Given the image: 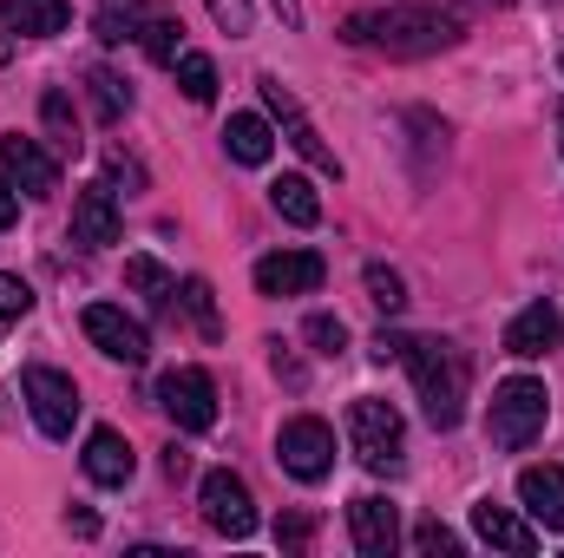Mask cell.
Masks as SVG:
<instances>
[{"label": "cell", "instance_id": "obj_15", "mask_svg": "<svg viewBox=\"0 0 564 558\" xmlns=\"http://www.w3.org/2000/svg\"><path fill=\"white\" fill-rule=\"evenodd\" d=\"M73 244H86V250L119 244V197H112V184H86L73 197Z\"/></svg>", "mask_w": 564, "mask_h": 558}, {"label": "cell", "instance_id": "obj_27", "mask_svg": "<svg viewBox=\"0 0 564 558\" xmlns=\"http://www.w3.org/2000/svg\"><path fill=\"white\" fill-rule=\"evenodd\" d=\"M184 26L177 20H144V53L158 60V66H177V53H184V40H177Z\"/></svg>", "mask_w": 564, "mask_h": 558}, {"label": "cell", "instance_id": "obj_8", "mask_svg": "<svg viewBox=\"0 0 564 558\" xmlns=\"http://www.w3.org/2000/svg\"><path fill=\"white\" fill-rule=\"evenodd\" d=\"M204 519H210V533H224V539H250V533H257L250 486H243L230 466H210V473H204Z\"/></svg>", "mask_w": 564, "mask_h": 558}, {"label": "cell", "instance_id": "obj_24", "mask_svg": "<svg viewBox=\"0 0 564 558\" xmlns=\"http://www.w3.org/2000/svg\"><path fill=\"white\" fill-rule=\"evenodd\" d=\"M86 86H93V106H99V119H126V112H132V86H126L119 73L93 66V73H86Z\"/></svg>", "mask_w": 564, "mask_h": 558}, {"label": "cell", "instance_id": "obj_21", "mask_svg": "<svg viewBox=\"0 0 564 558\" xmlns=\"http://www.w3.org/2000/svg\"><path fill=\"white\" fill-rule=\"evenodd\" d=\"M224 151H230L237 164H270L276 139H270V126H263L257 112H237V119L224 126Z\"/></svg>", "mask_w": 564, "mask_h": 558}, {"label": "cell", "instance_id": "obj_38", "mask_svg": "<svg viewBox=\"0 0 564 558\" xmlns=\"http://www.w3.org/2000/svg\"><path fill=\"white\" fill-rule=\"evenodd\" d=\"M492 7H506V0H492Z\"/></svg>", "mask_w": 564, "mask_h": 558}, {"label": "cell", "instance_id": "obj_2", "mask_svg": "<svg viewBox=\"0 0 564 558\" xmlns=\"http://www.w3.org/2000/svg\"><path fill=\"white\" fill-rule=\"evenodd\" d=\"M401 355H408V368H414V388H421V408L426 420L446 433V427H459L466 415V355L453 348V342H401Z\"/></svg>", "mask_w": 564, "mask_h": 558}, {"label": "cell", "instance_id": "obj_12", "mask_svg": "<svg viewBox=\"0 0 564 558\" xmlns=\"http://www.w3.org/2000/svg\"><path fill=\"white\" fill-rule=\"evenodd\" d=\"M348 533H355V552L361 558H388L401 546V513L381 500V493H361L348 506Z\"/></svg>", "mask_w": 564, "mask_h": 558}, {"label": "cell", "instance_id": "obj_14", "mask_svg": "<svg viewBox=\"0 0 564 558\" xmlns=\"http://www.w3.org/2000/svg\"><path fill=\"white\" fill-rule=\"evenodd\" d=\"M322 277H328V264L315 250H276V257L257 264V289L263 296H308V289H322Z\"/></svg>", "mask_w": 564, "mask_h": 558}, {"label": "cell", "instance_id": "obj_29", "mask_svg": "<svg viewBox=\"0 0 564 558\" xmlns=\"http://www.w3.org/2000/svg\"><path fill=\"white\" fill-rule=\"evenodd\" d=\"M308 342H315V355H341L348 348V322L341 315H308Z\"/></svg>", "mask_w": 564, "mask_h": 558}, {"label": "cell", "instance_id": "obj_25", "mask_svg": "<svg viewBox=\"0 0 564 558\" xmlns=\"http://www.w3.org/2000/svg\"><path fill=\"white\" fill-rule=\"evenodd\" d=\"M126 282L139 289L151 309H164V302H171V277H164V264H151V257H132V264H126Z\"/></svg>", "mask_w": 564, "mask_h": 558}, {"label": "cell", "instance_id": "obj_5", "mask_svg": "<svg viewBox=\"0 0 564 558\" xmlns=\"http://www.w3.org/2000/svg\"><path fill=\"white\" fill-rule=\"evenodd\" d=\"M276 460H282V473H295L302 486L328 480V473H335V427H328V420H315V415L282 420V433H276Z\"/></svg>", "mask_w": 564, "mask_h": 558}, {"label": "cell", "instance_id": "obj_11", "mask_svg": "<svg viewBox=\"0 0 564 558\" xmlns=\"http://www.w3.org/2000/svg\"><path fill=\"white\" fill-rule=\"evenodd\" d=\"M0 171L13 178V191H26V197H53L59 191V164H53V151L40 139H0Z\"/></svg>", "mask_w": 564, "mask_h": 558}, {"label": "cell", "instance_id": "obj_26", "mask_svg": "<svg viewBox=\"0 0 564 558\" xmlns=\"http://www.w3.org/2000/svg\"><path fill=\"white\" fill-rule=\"evenodd\" d=\"M368 296H375V309H388V315L408 309V282L394 277L388 264H368Z\"/></svg>", "mask_w": 564, "mask_h": 558}, {"label": "cell", "instance_id": "obj_17", "mask_svg": "<svg viewBox=\"0 0 564 558\" xmlns=\"http://www.w3.org/2000/svg\"><path fill=\"white\" fill-rule=\"evenodd\" d=\"M519 506L545 533H564V466H525L519 473Z\"/></svg>", "mask_w": 564, "mask_h": 558}, {"label": "cell", "instance_id": "obj_22", "mask_svg": "<svg viewBox=\"0 0 564 558\" xmlns=\"http://www.w3.org/2000/svg\"><path fill=\"white\" fill-rule=\"evenodd\" d=\"M93 33H99L106 46L144 40V0H99V13H93Z\"/></svg>", "mask_w": 564, "mask_h": 558}, {"label": "cell", "instance_id": "obj_35", "mask_svg": "<svg viewBox=\"0 0 564 558\" xmlns=\"http://www.w3.org/2000/svg\"><path fill=\"white\" fill-rule=\"evenodd\" d=\"M13 217H20V191H13V178L0 171V230H7Z\"/></svg>", "mask_w": 564, "mask_h": 558}, {"label": "cell", "instance_id": "obj_31", "mask_svg": "<svg viewBox=\"0 0 564 558\" xmlns=\"http://www.w3.org/2000/svg\"><path fill=\"white\" fill-rule=\"evenodd\" d=\"M204 7H210V20H217L230 40H243V33H250V20H257V13H250V0H204Z\"/></svg>", "mask_w": 564, "mask_h": 558}, {"label": "cell", "instance_id": "obj_9", "mask_svg": "<svg viewBox=\"0 0 564 558\" xmlns=\"http://www.w3.org/2000/svg\"><path fill=\"white\" fill-rule=\"evenodd\" d=\"M86 335H93L99 355H112V362H126V368H139L144 355H151L144 322H132L119 302H93V309H86Z\"/></svg>", "mask_w": 564, "mask_h": 558}, {"label": "cell", "instance_id": "obj_18", "mask_svg": "<svg viewBox=\"0 0 564 558\" xmlns=\"http://www.w3.org/2000/svg\"><path fill=\"white\" fill-rule=\"evenodd\" d=\"M132 447H126V433H112V427H93L86 433V480H99V486H126L132 480Z\"/></svg>", "mask_w": 564, "mask_h": 558}, {"label": "cell", "instance_id": "obj_7", "mask_svg": "<svg viewBox=\"0 0 564 558\" xmlns=\"http://www.w3.org/2000/svg\"><path fill=\"white\" fill-rule=\"evenodd\" d=\"M158 408L177 420L184 433H204V427H217V382L204 368H171L158 382Z\"/></svg>", "mask_w": 564, "mask_h": 558}, {"label": "cell", "instance_id": "obj_32", "mask_svg": "<svg viewBox=\"0 0 564 558\" xmlns=\"http://www.w3.org/2000/svg\"><path fill=\"white\" fill-rule=\"evenodd\" d=\"M26 309H33V289H26L20 277H7V270H0V322H20Z\"/></svg>", "mask_w": 564, "mask_h": 558}, {"label": "cell", "instance_id": "obj_16", "mask_svg": "<svg viewBox=\"0 0 564 558\" xmlns=\"http://www.w3.org/2000/svg\"><path fill=\"white\" fill-rule=\"evenodd\" d=\"M473 533H479L486 546L512 552V558H532V552H539V533H532L512 506H492V500H479V506H473Z\"/></svg>", "mask_w": 564, "mask_h": 558}, {"label": "cell", "instance_id": "obj_10", "mask_svg": "<svg viewBox=\"0 0 564 558\" xmlns=\"http://www.w3.org/2000/svg\"><path fill=\"white\" fill-rule=\"evenodd\" d=\"M263 99H270V112L282 119V132H289V144H295V151H302V158H308L315 171H328V178H341V158H335V151L322 144V132L308 126V112L295 106V93H289L282 79H263Z\"/></svg>", "mask_w": 564, "mask_h": 558}, {"label": "cell", "instance_id": "obj_13", "mask_svg": "<svg viewBox=\"0 0 564 558\" xmlns=\"http://www.w3.org/2000/svg\"><path fill=\"white\" fill-rule=\"evenodd\" d=\"M558 335H564L558 309L539 296V302H525V309L506 322V355H519V362H539V355H552V348H558Z\"/></svg>", "mask_w": 564, "mask_h": 558}, {"label": "cell", "instance_id": "obj_36", "mask_svg": "<svg viewBox=\"0 0 564 558\" xmlns=\"http://www.w3.org/2000/svg\"><path fill=\"white\" fill-rule=\"evenodd\" d=\"M66 526H73V533H79V539H93V533H99V519H93V513H86V506H79V513H66Z\"/></svg>", "mask_w": 564, "mask_h": 558}, {"label": "cell", "instance_id": "obj_39", "mask_svg": "<svg viewBox=\"0 0 564 558\" xmlns=\"http://www.w3.org/2000/svg\"><path fill=\"white\" fill-rule=\"evenodd\" d=\"M558 119H564V112H558Z\"/></svg>", "mask_w": 564, "mask_h": 558}, {"label": "cell", "instance_id": "obj_4", "mask_svg": "<svg viewBox=\"0 0 564 558\" xmlns=\"http://www.w3.org/2000/svg\"><path fill=\"white\" fill-rule=\"evenodd\" d=\"M348 447H355V460H361L368 473H401V453H408V427H401V415H394L388 401L361 395V401L348 408Z\"/></svg>", "mask_w": 564, "mask_h": 558}, {"label": "cell", "instance_id": "obj_37", "mask_svg": "<svg viewBox=\"0 0 564 558\" xmlns=\"http://www.w3.org/2000/svg\"><path fill=\"white\" fill-rule=\"evenodd\" d=\"M276 13H282V26H302V0H276Z\"/></svg>", "mask_w": 564, "mask_h": 558}, {"label": "cell", "instance_id": "obj_23", "mask_svg": "<svg viewBox=\"0 0 564 558\" xmlns=\"http://www.w3.org/2000/svg\"><path fill=\"white\" fill-rule=\"evenodd\" d=\"M177 86H184L191 106H210L217 99V66L204 53H177Z\"/></svg>", "mask_w": 564, "mask_h": 558}, {"label": "cell", "instance_id": "obj_6", "mask_svg": "<svg viewBox=\"0 0 564 558\" xmlns=\"http://www.w3.org/2000/svg\"><path fill=\"white\" fill-rule=\"evenodd\" d=\"M20 395H26V408H33V420H40L46 440H66V433H73V420H79V388H73V375H59V368H26V375H20Z\"/></svg>", "mask_w": 564, "mask_h": 558}, {"label": "cell", "instance_id": "obj_28", "mask_svg": "<svg viewBox=\"0 0 564 558\" xmlns=\"http://www.w3.org/2000/svg\"><path fill=\"white\" fill-rule=\"evenodd\" d=\"M40 112H46V132H53V139L66 144V151H79V126H73V106H66V93H59V86L40 99Z\"/></svg>", "mask_w": 564, "mask_h": 558}, {"label": "cell", "instance_id": "obj_30", "mask_svg": "<svg viewBox=\"0 0 564 558\" xmlns=\"http://www.w3.org/2000/svg\"><path fill=\"white\" fill-rule=\"evenodd\" d=\"M184 309H191V322H197L204 335H217V302H210V282L204 277L184 282Z\"/></svg>", "mask_w": 564, "mask_h": 558}, {"label": "cell", "instance_id": "obj_19", "mask_svg": "<svg viewBox=\"0 0 564 558\" xmlns=\"http://www.w3.org/2000/svg\"><path fill=\"white\" fill-rule=\"evenodd\" d=\"M0 20L13 33H26V40H53V33H66L73 7L66 0H0Z\"/></svg>", "mask_w": 564, "mask_h": 558}, {"label": "cell", "instance_id": "obj_1", "mask_svg": "<svg viewBox=\"0 0 564 558\" xmlns=\"http://www.w3.org/2000/svg\"><path fill=\"white\" fill-rule=\"evenodd\" d=\"M459 33H466V13H459L453 0H408V7H388V13H375V20H355V26H348V40H375V46H388L394 60L440 53V46H453Z\"/></svg>", "mask_w": 564, "mask_h": 558}, {"label": "cell", "instance_id": "obj_34", "mask_svg": "<svg viewBox=\"0 0 564 558\" xmlns=\"http://www.w3.org/2000/svg\"><path fill=\"white\" fill-rule=\"evenodd\" d=\"M276 546H289V552H295V546H308V519H302V513L276 519Z\"/></svg>", "mask_w": 564, "mask_h": 558}, {"label": "cell", "instance_id": "obj_33", "mask_svg": "<svg viewBox=\"0 0 564 558\" xmlns=\"http://www.w3.org/2000/svg\"><path fill=\"white\" fill-rule=\"evenodd\" d=\"M414 546H421V552H459V539H453L440 519H426L421 533H414Z\"/></svg>", "mask_w": 564, "mask_h": 558}, {"label": "cell", "instance_id": "obj_3", "mask_svg": "<svg viewBox=\"0 0 564 558\" xmlns=\"http://www.w3.org/2000/svg\"><path fill=\"white\" fill-rule=\"evenodd\" d=\"M545 420H552V395H545V382L512 375V382H499V388H492L486 433H492V447H499V453H525V447L545 433Z\"/></svg>", "mask_w": 564, "mask_h": 558}, {"label": "cell", "instance_id": "obj_20", "mask_svg": "<svg viewBox=\"0 0 564 558\" xmlns=\"http://www.w3.org/2000/svg\"><path fill=\"white\" fill-rule=\"evenodd\" d=\"M270 204H276L282 224H295V230H315V224H322V197H315L308 178H276V184H270Z\"/></svg>", "mask_w": 564, "mask_h": 558}]
</instances>
